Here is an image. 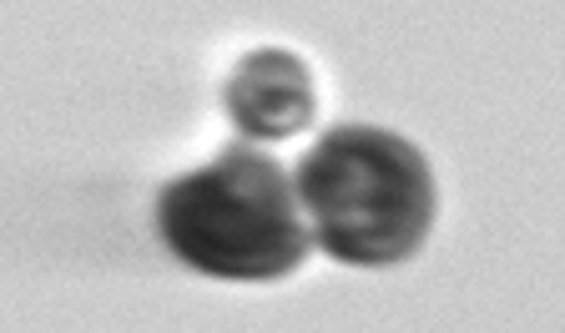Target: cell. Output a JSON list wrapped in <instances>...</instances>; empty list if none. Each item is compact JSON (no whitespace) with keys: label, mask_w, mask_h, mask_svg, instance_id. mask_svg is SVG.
<instances>
[{"label":"cell","mask_w":565,"mask_h":333,"mask_svg":"<svg viewBox=\"0 0 565 333\" xmlns=\"http://www.w3.org/2000/svg\"><path fill=\"white\" fill-rule=\"evenodd\" d=\"M157 233L177 262L227 283L288 278L313 248L288 172L243 142L167 182L157 197Z\"/></svg>","instance_id":"2"},{"label":"cell","mask_w":565,"mask_h":333,"mask_svg":"<svg viewBox=\"0 0 565 333\" xmlns=\"http://www.w3.org/2000/svg\"><path fill=\"white\" fill-rule=\"evenodd\" d=\"M227 117L237 121L243 137H258V142H282V137L308 131L318 117L308 61L282 46L243 56L237 72L227 76Z\"/></svg>","instance_id":"3"},{"label":"cell","mask_w":565,"mask_h":333,"mask_svg":"<svg viewBox=\"0 0 565 333\" xmlns=\"http://www.w3.org/2000/svg\"><path fill=\"white\" fill-rule=\"evenodd\" d=\"M294 197L308 238L349 268H394L435 227V172L414 142L374 121H339L298 157Z\"/></svg>","instance_id":"1"}]
</instances>
